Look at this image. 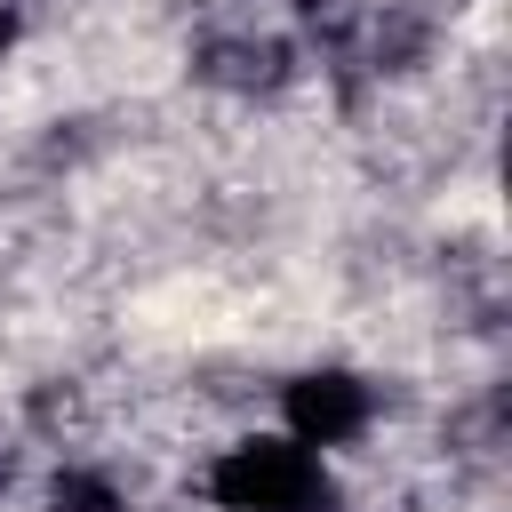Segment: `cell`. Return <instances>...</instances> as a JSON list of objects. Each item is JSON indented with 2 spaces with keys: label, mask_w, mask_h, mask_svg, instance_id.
I'll return each mask as SVG.
<instances>
[{
  "label": "cell",
  "mask_w": 512,
  "mask_h": 512,
  "mask_svg": "<svg viewBox=\"0 0 512 512\" xmlns=\"http://www.w3.org/2000/svg\"><path fill=\"white\" fill-rule=\"evenodd\" d=\"M368 416H376V392L344 368H312L288 384V440L296 448H344L368 432Z\"/></svg>",
  "instance_id": "cell-2"
},
{
  "label": "cell",
  "mask_w": 512,
  "mask_h": 512,
  "mask_svg": "<svg viewBox=\"0 0 512 512\" xmlns=\"http://www.w3.org/2000/svg\"><path fill=\"white\" fill-rule=\"evenodd\" d=\"M16 24H24V16H16V0H0V56L16 48Z\"/></svg>",
  "instance_id": "cell-5"
},
{
  "label": "cell",
  "mask_w": 512,
  "mask_h": 512,
  "mask_svg": "<svg viewBox=\"0 0 512 512\" xmlns=\"http://www.w3.org/2000/svg\"><path fill=\"white\" fill-rule=\"evenodd\" d=\"M48 512H128V496H120L104 472H88V464H64V472L48 480Z\"/></svg>",
  "instance_id": "cell-4"
},
{
  "label": "cell",
  "mask_w": 512,
  "mask_h": 512,
  "mask_svg": "<svg viewBox=\"0 0 512 512\" xmlns=\"http://www.w3.org/2000/svg\"><path fill=\"white\" fill-rule=\"evenodd\" d=\"M288 72H296V48L272 32H240V40L200 48V80H216L232 96H272V88H288Z\"/></svg>",
  "instance_id": "cell-3"
},
{
  "label": "cell",
  "mask_w": 512,
  "mask_h": 512,
  "mask_svg": "<svg viewBox=\"0 0 512 512\" xmlns=\"http://www.w3.org/2000/svg\"><path fill=\"white\" fill-rule=\"evenodd\" d=\"M208 496L224 512H328V472L296 440H240L208 464Z\"/></svg>",
  "instance_id": "cell-1"
}]
</instances>
